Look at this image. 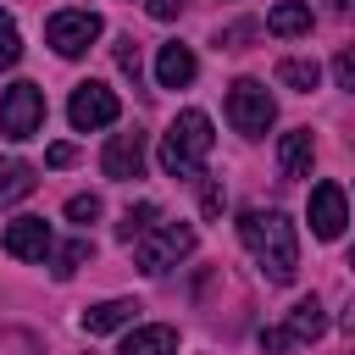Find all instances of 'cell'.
I'll list each match as a JSON object with an SVG mask.
<instances>
[{"instance_id": "obj_1", "label": "cell", "mask_w": 355, "mask_h": 355, "mask_svg": "<svg viewBox=\"0 0 355 355\" xmlns=\"http://www.w3.org/2000/svg\"><path fill=\"white\" fill-rule=\"evenodd\" d=\"M239 239H244V250L255 255V266L272 283H294V272H300V239H294V222L283 211H244L239 216Z\"/></svg>"}, {"instance_id": "obj_2", "label": "cell", "mask_w": 355, "mask_h": 355, "mask_svg": "<svg viewBox=\"0 0 355 355\" xmlns=\"http://www.w3.org/2000/svg\"><path fill=\"white\" fill-rule=\"evenodd\" d=\"M211 144H216L211 116L194 111V105L178 111V122L161 133V172H166V178H200L205 161H211Z\"/></svg>"}, {"instance_id": "obj_3", "label": "cell", "mask_w": 355, "mask_h": 355, "mask_svg": "<svg viewBox=\"0 0 355 355\" xmlns=\"http://www.w3.org/2000/svg\"><path fill=\"white\" fill-rule=\"evenodd\" d=\"M194 222H155L150 233H139L133 239V261H139V272H150V277H161V272H172L178 261H189L194 255Z\"/></svg>"}, {"instance_id": "obj_4", "label": "cell", "mask_w": 355, "mask_h": 355, "mask_svg": "<svg viewBox=\"0 0 355 355\" xmlns=\"http://www.w3.org/2000/svg\"><path fill=\"white\" fill-rule=\"evenodd\" d=\"M227 122H233V133H244V139H261V133L277 122V100L266 94L261 78H239V83L227 89Z\"/></svg>"}, {"instance_id": "obj_5", "label": "cell", "mask_w": 355, "mask_h": 355, "mask_svg": "<svg viewBox=\"0 0 355 355\" xmlns=\"http://www.w3.org/2000/svg\"><path fill=\"white\" fill-rule=\"evenodd\" d=\"M39 128H44V94H39V83L17 78V83L0 94V133H6L11 144H22V139H33Z\"/></svg>"}, {"instance_id": "obj_6", "label": "cell", "mask_w": 355, "mask_h": 355, "mask_svg": "<svg viewBox=\"0 0 355 355\" xmlns=\"http://www.w3.org/2000/svg\"><path fill=\"white\" fill-rule=\"evenodd\" d=\"M100 33H105L100 11H55V17L44 22V44H50L55 55H67V61H78Z\"/></svg>"}, {"instance_id": "obj_7", "label": "cell", "mask_w": 355, "mask_h": 355, "mask_svg": "<svg viewBox=\"0 0 355 355\" xmlns=\"http://www.w3.org/2000/svg\"><path fill=\"white\" fill-rule=\"evenodd\" d=\"M122 116V100H116V89L111 83H78L72 89V100H67V122L78 128V133H94V128H111Z\"/></svg>"}, {"instance_id": "obj_8", "label": "cell", "mask_w": 355, "mask_h": 355, "mask_svg": "<svg viewBox=\"0 0 355 355\" xmlns=\"http://www.w3.org/2000/svg\"><path fill=\"white\" fill-rule=\"evenodd\" d=\"M344 222H349V200H344V189H338V183H316V189H311V233L333 244V239L344 233Z\"/></svg>"}, {"instance_id": "obj_9", "label": "cell", "mask_w": 355, "mask_h": 355, "mask_svg": "<svg viewBox=\"0 0 355 355\" xmlns=\"http://www.w3.org/2000/svg\"><path fill=\"white\" fill-rule=\"evenodd\" d=\"M0 244H6V255H11V261H44L55 239H50V222H44V216H17V222L6 227V239H0Z\"/></svg>"}, {"instance_id": "obj_10", "label": "cell", "mask_w": 355, "mask_h": 355, "mask_svg": "<svg viewBox=\"0 0 355 355\" xmlns=\"http://www.w3.org/2000/svg\"><path fill=\"white\" fill-rule=\"evenodd\" d=\"M100 172L116 178V183L139 178V172H144V133H111V144H105V155H100Z\"/></svg>"}, {"instance_id": "obj_11", "label": "cell", "mask_w": 355, "mask_h": 355, "mask_svg": "<svg viewBox=\"0 0 355 355\" xmlns=\"http://www.w3.org/2000/svg\"><path fill=\"white\" fill-rule=\"evenodd\" d=\"M194 72H200V61H194L189 44H161V55H155V83L161 89H189Z\"/></svg>"}, {"instance_id": "obj_12", "label": "cell", "mask_w": 355, "mask_h": 355, "mask_svg": "<svg viewBox=\"0 0 355 355\" xmlns=\"http://www.w3.org/2000/svg\"><path fill=\"white\" fill-rule=\"evenodd\" d=\"M283 333H288L294 344H316V338L327 333V311H322V300H316V294H305V300H294V311H288V322H283Z\"/></svg>"}, {"instance_id": "obj_13", "label": "cell", "mask_w": 355, "mask_h": 355, "mask_svg": "<svg viewBox=\"0 0 355 355\" xmlns=\"http://www.w3.org/2000/svg\"><path fill=\"white\" fill-rule=\"evenodd\" d=\"M116 355H178V327H166V322H144V327H133V333L122 338Z\"/></svg>"}, {"instance_id": "obj_14", "label": "cell", "mask_w": 355, "mask_h": 355, "mask_svg": "<svg viewBox=\"0 0 355 355\" xmlns=\"http://www.w3.org/2000/svg\"><path fill=\"white\" fill-rule=\"evenodd\" d=\"M311 161H316L311 128H294V133L277 139V166H283V178H311Z\"/></svg>"}, {"instance_id": "obj_15", "label": "cell", "mask_w": 355, "mask_h": 355, "mask_svg": "<svg viewBox=\"0 0 355 355\" xmlns=\"http://www.w3.org/2000/svg\"><path fill=\"white\" fill-rule=\"evenodd\" d=\"M139 322V300H100L83 311V333H116Z\"/></svg>"}, {"instance_id": "obj_16", "label": "cell", "mask_w": 355, "mask_h": 355, "mask_svg": "<svg viewBox=\"0 0 355 355\" xmlns=\"http://www.w3.org/2000/svg\"><path fill=\"white\" fill-rule=\"evenodd\" d=\"M33 183H39V172H33L22 155H6V161H0V211L17 205V200H28Z\"/></svg>"}, {"instance_id": "obj_17", "label": "cell", "mask_w": 355, "mask_h": 355, "mask_svg": "<svg viewBox=\"0 0 355 355\" xmlns=\"http://www.w3.org/2000/svg\"><path fill=\"white\" fill-rule=\"evenodd\" d=\"M266 33H277V39L311 33V6H305V0H277V6L266 11Z\"/></svg>"}, {"instance_id": "obj_18", "label": "cell", "mask_w": 355, "mask_h": 355, "mask_svg": "<svg viewBox=\"0 0 355 355\" xmlns=\"http://www.w3.org/2000/svg\"><path fill=\"white\" fill-rule=\"evenodd\" d=\"M277 83L294 89V94H311V89L322 83V67H316L311 55H288V61H277Z\"/></svg>"}, {"instance_id": "obj_19", "label": "cell", "mask_w": 355, "mask_h": 355, "mask_svg": "<svg viewBox=\"0 0 355 355\" xmlns=\"http://www.w3.org/2000/svg\"><path fill=\"white\" fill-rule=\"evenodd\" d=\"M155 222H161V205H155V200H139V205H128V211H122L116 239H122V244H133V239H139V233H150Z\"/></svg>"}, {"instance_id": "obj_20", "label": "cell", "mask_w": 355, "mask_h": 355, "mask_svg": "<svg viewBox=\"0 0 355 355\" xmlns=\"http://www.w3.org/2000/svg\"><path fill=\"white\" fill-rule=\"evenodd\" d=\"M89 255H94V244H89V239H72V244H61V250L50 255V272H55V277L67 283V277H72V272H78V266H83Z\"/></svg>"}, {"instance_id": "obj_21", "label": "cell", "mask_w": 355, "mask_h": 355, "mask_svg": "<svg viewBox=\"0 0 355 355\" xmlns=\"http://www.w3.org/2000/svg\"><path fill=\"white\" fill-rule=\"evenodd\" d=\"M22 61V33H17V17L0 6V67H17Z\"/></svg>"}, {"instance_id": "obj_22", "label": "cell", "mask_w": 355, "mask_h": 355, "mask_svg": "<svg viewBox=\"0 0 355 355\" xmlns=\"http://www.w3.org/2000/svg\"><path fill=\"white\" fill-rule=\"evenodd\" d=\"M100 211H105L100 194H72V200H67V216H72V222H100Z\"/></svg>"}, {"instance_id": "obj_23", "label": "cell", "mask_w": 355, "mask_h": 355, "mask_svg": "<svg viewBox=\"0 0 355 355\" xmlns=\"http://www.w3.org/2000/svg\"><path fill=\"white\" fill-rule=\"evenodd\" d=\"M333 78H338V89L355 94V50H338V55H333Z\"/></svg>"}, {"instance_id": "obj_24", "label": "cell", "mask_w": 355, "mask_h": 355, "mask_svg": "<svg viewBox=\"0 0 355 355\" xmlns=\"http://www.w3.org/2000/svg\"><path fill=\"white\" fill-rule=\"evenodd\" d=\"M283 349H294V338L283 327H261V355H283Z\"/></svg>"}, {"instance_id": "obj_25", "label": "cell", "mask_w": 355, "mask_h": 355, "mask_svg": "<svg viewBox=\"0 0 355 355\" xmlns=\"http://www.w3.org/2000/svg\"><path fill=\"white\" fill-rule=\"evenodd\" d=\"M183 6H189V0H144V11H150L155 22H172V17H183Z\"/></svg>"}, {"instance_id": "obj_26", "label": "cell", "mask_w": 355, "mask_h": 355, "mask_svg": "<svg viewBox=\"0 0 355 355\" xmlns=\"http://www.w3.org/2000/svg\"><path fill=\"white\" fill-rule=\"evenodd\" d=\"M44 161H50V166H72V161H78V150H72V144H50V150H44Z\"/></svg>"}, {"instance_id": "obj_27", "label": "cell", "mask_w": 355, "mask_h": 355, "mask_svg": "<svg viewBox=\"0 0 355 355\" xmlns=\"http://www.w3.org/2000/svg\"><path fill=\"white\" fill-rule=\"evenodd\" d=\"M116 61H122V72H133V78H139V50H133V39H122V50H116Z\"/></svg>"}, {"instance_id": "obj_28", "label": "cell", "mask_w": 355, "mask_h": 355, "mask_svg": "<svg viewBox=\"0 0 355 355\" xmlns=\"http://www.w3.org/2000/svg\"><path fill=\"white\" fill-rule=\"evenodd\" d=\"M216 211H222V189L211 183V189H205V216H216Z\"/></svg>"}, {"instance_id": "obj_29", "label": "cell", "mask_w": 355, "mask_h": 355, "mask_svg": "<svg viewBox=\"0 0 355 355\" xmlns=\"http://www.w3.org/2000/svg\"><path fill=\"white\" fill-rule=\"evenodd\" d=\"M344 333H349V338H355V300H349V305H344Z\"/></svg>"}, {"instance_id": "obj_30", "label": "cell", "mask_w": 355, "mask_h": 355, "mask_svg": "<svg viewBox=\"0 0 355 355\" xmlns=\"http://www.w3.org/2000/svg\"><path fill=\"white\" fill-rule=\"evenodd\" d=\"M349 266H355V250H349Z\"/></svg>"}]
</instances>
